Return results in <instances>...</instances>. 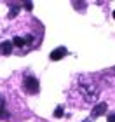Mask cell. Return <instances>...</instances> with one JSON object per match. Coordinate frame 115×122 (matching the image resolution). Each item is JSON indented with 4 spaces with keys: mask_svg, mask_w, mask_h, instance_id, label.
<instances>
[{
    "mask_svg": "<svg viewBox=\"0 0 115 122\" xmlns=\"http://www.w3.org/2000/svg\"><path fill=\"white\" fill-rule=\"evenodd\" d=\"M2 119H9V112L5 108V99L0 96V120Z\"/></svg>",
    "mask_w": 115,
    "mask_h": 122,
    "instance_id": "7",
    "label": "cell"
},
{
    "mask_svg": "<svg viewBox=\"0 0 115 122\" xmlns=\"http://www.w3.org/2000/svg\"><path fill=\"white\" fill-rule=\"evenodd\" d=\"M23 87H25V91L30 92V94H37L38 89H40V86H38V80L35 79V77H31V75H25Z\"/></svg>",
    "mask_w": 115,
    "mask_h": 122,
    "instance_id": "3",
    "label": "cell"
},
{
    "mask_svg": "<svg viewBox=\"0 0 115 122\" xmlns=\"http://www.w3.org/2000/svg\"><path fill=\"white\" fill-rule=\"evenodd\" d=\"M72 94L73 96H79L84 103H94L98 99V96H100V87H98L96 82L89 80L87 75H84V77H79L77 86L73 87Z\"/></svg>",
    "mask_w": 115,
    "mask_h": 122,
    "instance_id": "1",
    "label": "cell"
},
{
    "mask_svg": "<svg viewBox=\"0 0 115 122\" xmlns=\"http://www.w3.org/2000/svg\"><path fill=\"white\" fill-rule=\"evenodd\" d=\"M106 108H108V105L106 103H98V105H94V108H92V112H91V117L89 119H98V117H101L103 113L106 112Z\"/></svg>",
    "mask_w": 115,
    "mask_h": 122,
    "instance_id": "4",
    "label": "cell"
},
{
    "mask_svg": "<svg viewBox=\"0 0 115 122\" xmlns=\"http://www.w3.org/2000/svg\"><path fill=\"white\" fill-rule=\"evenodd\" d=\"M113 19H115V10H113Z\"/></svg>",
    "mask_w": 115,
    "mask_h": 122,
    "instance_id": "11",
    "label": "cell"
},
{
    "mask_svg": "<svg viewBox=\"0 0 115 122\" xmlns=\"http://www.w3.org/2000/svg\"><path fill=\"white\" fill-rule=\"evenodd\" d=\"M23 7H25L26 10H31V9H33V4H31V2H25V4H23Z\"/></svg>",
    "mask_w": 115,
    "mask_h": 122,
    "instance_id": "9",
    "label": "cell"
},
{
    "mask_svg": "<svg viewBox=\"0 0 115 122\" xmlns=\"http://www.w3.org/2000/svg\"><path fill=\"white\" fill-rule=\"evenodd\" d=\"M10 42H12V46L23 54V52H28L30 49H33L37 44L40 42V38H38L35 33H26V35H16Z\"/></svg>",
    "mask_w": 115,
    "mask_h": 122,
    "instance_id": "2",
    "label": "cell"
},
{
    "mask_svg": "<svg viewBox=\"0 0 115 122\" xmlns=\"http://www.w3.org/2000/svg\"><path fill=\"white\" fill-rule=\"evenodd\" d=\"M66 47H58V49H54V51L51 52V56H49V58H51L52 61H59V59H63L65 56H66Z\"/></svg>",
    "mask_w": 115,
    "mask_h": 122,
    "instance_id": "5",
    "label": "cell"
},
{
    "mask_svg": "<svg viewBox=\"0 0 115 122\" xmlns=\"http://www.w3.org/2000/svg\"><path fill=\"white\" fill-rule=\"evenodd\" d=\"M12 51H14V46L10 40H5L0 44V54L2 56H9V54H12Z\"/></svg>",
    "mask_w": 115,
    "mask_h": 122,
    "instance_id": "6",
    "label": "cell"
},
{
    "mask_svg": "<svg viewBox=\"0 0 115 122\" xmlns=\"http://www.w3.org/2000/svg\"><path fill=\"white\" fill-rule=\"evenodd\" d=\"M106 122H115V113H110L108 115V120Z\"/></svg>",
    "mask_w": 115,
    "mask_h": 122,
    "instance_id": "10",
    "label": "cell"
},
{
    "mask_svg": "<svg viewBox=\"0 0 115 122\" xmlns=\"http://www.w3.org/2000/svg\"><path fill=\"white\" fill-rule=\"evenodd\" d=\"M54 117H56V119L63 117V107H58L56 110H54Z\"/></svg>",
    "mask_w": 115,
    "mask_h": 122,
    "instance_id": "8",
    "label": "cell"
}]
</instances>
